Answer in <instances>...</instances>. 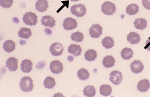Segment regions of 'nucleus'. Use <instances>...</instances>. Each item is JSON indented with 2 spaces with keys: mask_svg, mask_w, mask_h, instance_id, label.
I'll list each match as a JSON object with an SVG mask.
<instances>
[{
  "mask_svg": "<svg viewBox=\"0 0 150 97\" xmlns=\"http://www.w3.org/2000/svg\"><path fill=\"white\" fill-rule=\"evenodd\" d=\"M127 41L132 44H137L140 43L141 40L140 34L136 32H130V33L127 36Z\"/></svg>",
  "mask_w": 150,
  "mask_h": 97,
  "instance_id": "nucleus-17",
  "label": "nucleus"
},
{
  "mask_svg": "<svg viewBox=\"0 0 150 97\" xmlns=\"http://www.w3.org/2000/svg\"><path fill=\"white\" fill-rule=\"evenodd\" d=\"M145 50L147 49L148 51H150V38H149L146 43V46L144 47Z\"/></svg>",
  "mask_w": 150,
  "mask_h": 97,
  "instance_id": "nucleus-33",
  "label": "nucleus"
},
{
  "mask_svg": "<svg viewBox=\"0 0 150 97\" xmlns=\"http://www.w3.org/2000/svg\"><path fill=\"white\" fill-rule=\"evenodd\" d=\"M69 53L75 56H80L82 52V48L80 45L78 44H71L68 47Z\"/></svg>",
  "mask_w": 150,
  "mask_h": 97,
  "instance_id": "nucleus-16",
  "label": "nucleus"
},
{
  "mask_svg": "<svg viewBox=\"0 0 150 97\" xmlns=\"http://www.w3.org/2000/svg\"><path fill=\"white\" fill-rule=\"evenodd\" d=\"M71 12L77 17H82L86 14L87 9L85 6L82 3H79L72 6L71 8Z\"/></svg>",
  "mask_w": 150,
  "mask_h": 97,
  "instance_id": "nucleus-3",
  "label": "nucleus"
},
{
  "mask_svg": "<svg viewBox=\"0 0 150 97\" xmlns=\"http://www.w3.org/2000/svg\"><path fill=\"white\" fill-rule=\"evenodd\" d=\"M139 11V7L135 3H132L126 8V13L129 15H133L137 14Z\"/></svg>",
  "mask_w": 150,
  "mask_h": 97,
  "instance_id": "nucleus-26",
  "label": "nucleus"
},
{
  "mask_svg": "<svg viewBox=\"0 0 150 97\" xmlns=\"http://www.w3.org/2000/svg\"><path fill=\"white\" fill-rule=\"evenodd\" d=\"M134 27L137 29H140L143 31L147 27V21L145 19L138 18L135 20L134 22Z\"/></svg>",
  "mask_w": 150,
  "mask_h": 97,
  "instance_id": "nucleus-19",
  "label": "nucleus"
},
{
  "mask_svg": "<svg viewBox=\"0 0 150 97\" xmlns=\"http://www.w3.org/2000/svg\"><path fill=\"white\" fill-rule=\"evenodd\" d=\"M80 1V0H71V2H78V1Z\"/></svg>",
  "mask_w": 150,
  "mask_h": 97,
  "instance_id": "nucleus-34",
  "label": "nucleus"
},
{
  "mask_svg": "<svg viewBox=\"0 0 150 97\" xmlns=\"http://www.w3.org/2000/svg\"><path fill=\"white\" fill-rule=\"evenodd\" d=\"M84 36L82 32L77 31L73 33L71 36V38L73 41L77 43L82 42L84 39Z\"/></svg>",
  "mask_w": 150,
  "mask_h": 97,
  "instance_id": "nucleus-30",
  "label": "nucleus"
},
{
  "mask_svg": "<svg viewBox=\"0 0 150 97\" xmlns=\"http://www.w3.org/2000/svg\"><path fill=\"white\" fill-rule=\"evenodd\" d=\"M114 40L110 36H106L102 41L103 46L106 49H110L114 46Z\"/></svg>",
  "mask_w": 150,
  "mask_h": 97,
  "instance_id": "nucleus-27",
  "label": "nucleus"
},
{
  "mask_svg": "<svg viewBox=\"0 0 150 97\" xmlns=\"http://www.w3.org/2000/svg\"><path fill=\"white\" fill-rule=\"evenodd\" d=\"M32 34L31 29L26 27H21L18 32L19 38L23 39H28L32 36Z\"/></svg>",
  "mask_w": 150,
  "mask_h": 97,
  "instance_id": "nucleus-20",
  "label": "nucleus"
},
{
  "mask_svg": "<svg viewBox=\"0 0 150 97\" xmlns=\"http://www.w3.org/2000/svg\"><path fill=\"white\" fill-rule=\"evenodd\" d=\"M20 87L23 92L32 91L34 88V84L32 79L30 77L25 76L21 79L20 83Z\"/></svg>",
  "mask_w": 150,
  "mask_h": 97,
  "instance_id": "nucleus-1",
  "label": "nucleus"
},
{
  "mask_svg": "<svg viewBox=\"0 0 150 97\" xmlns=\"http://www.w3.org/2000/svg\"><path fill=\"white\" fill-rule=\"evenodd\" d=\"M102 12L103 14L108 15H112L116 12V7L114 3L111 2H105L101 7Z\"/></svg>",
  "mask_w": 150,
  "mask_h": 97,
  "instance_id": "nucleus-4",
  "label": "nucleus"
},
{
  "mask_svg": "<svg viewBox=\"0 0 150 97\" xmlns=\"http://www.w3.org/2000/svg\"><path fill=\"white\" fill-rule=\"evenodd\" d=\"M77 75L79 79L81 80L85 81L89 78L90 73L85 68H81L77 72Z\"/></svg>",
  "mask_w": 150,
  "mask_h": 97,
  "instance_id": "nucleus-28",
  "label": "nucleus"
},
{
  "mask_svg": "<svg viewBox=\"0 0 150 97\" xmlns=\"http://www.w3.org/2000/svg\"><path fill=\"white\" fill-rule=\"evenodd\" d=\"M63 26L67 31H71L75 29L78 26V22L75 19L72 17H67L64 20Z\"/></svg>",
  "mask_w": 150,
  "mask_h": 97,
  "instance_id": "nucleus-9",
  "label": "nucleus"
},
{
  "mask_svg": "<svg viewBox=\"0 0 150 97\" xmlns=\"http://www.w3.org/2000/svg\"><path fill=\"white\" fill-rule=\"evenodd\" d=\"M15 48V43L12 40H7L3 43L4 50L8 53L14 51Z\"/></svg>",
  "mask_w": 150,
  "mask_h": 97,
  "instance_id": "nucleus-21",
  "label": "nucleus"
},
{
  "mask_svg": "<svg viewBox=\"0 0 150 97\" xmlns=\"http://www.w3.org/2000/svg\"><path fill=\"white\" fill-rule=\"evenodd\" d=\"M131 70L133 73L138 74L141 73L144 68L143 64L140 60H135L130 64Z\"/></svg>",
  "mask_w": 150,
  "mask_h": 97,
  "instance_id": "nucleus-10",
  "label": "nucleus"
},
{
  "mask_svg": "<svg viewBox=\"0 0 150 97\" xmlns=\"http://www.w3.org/2000/svg\"><path fill=\"white\" fill-rule=\"evenodd\" d=\"M103 65L105 68H109L115 65V60L114 57L111 55H107L103 60Z\"/></svg>",
  "mask_w": 150,
  "mask_h": 97,
  "instance_id": "nucleus-18",
  "label": "nucleus"
},
{
  "mask_svg": "<svg viewBox=\"0 0 150 97\" xmlns=\"http://www.w3.org/2000/svg\"><path fill=\"white\" fill-rule=\"evenodd\" d=\"M64 51L63 46L59 43H54L50 47V51L53 56H60Z\"/></svg>",
  "mask_w": 150,
  "mask_h": 97,
  "instance_id": "nucleus-8",
  "label": "nucleus"
},
{
  "mask_svg": "<svg viewBox=\"0 0 150 97\" xmlns=\"http://www.w3.org/2000/svg\"><path fill=\"white\" fill-rule=\"evenodd\" d=\"M85 58L88 61H93L97 57V53L94 50H89L85 53Z\"/></svg>",
  "mask_w": 150,
  "mask_h": 97,
  "instance_id": "nucleus-23",
  "label": "nucleus"
},
{
  "mask_svg": "<svg viewBox=\"0 0 150 97\" xmlns=\"http://www.w3.org/2000/svg\"><path fill=\"white\" fill-rule=\"evenodd\" d=\"M44 85L47 89H53L56 85L55 79L51 76H48L45 79L44 82Z\"/></svg>",
  "mask_w": 150,
  "mask_h": 97,
  "instance_id": "nucleus-29",
  "label": "nucleus"
},
{
  "mask_svg": "<svg viewBox=\"0 0 150 97\" xmlns=\"http://www.w3.org/2000/svg\"><path fill=\"white\" fill-rule=\"evenodd\" d=\"M133 51L130 48H124L121 52V55L123 59L129 60L133 56Z\"/></svg>",
  "mask_w": 150,
  "mask_h": 97,
  "instance_id": "nucleus-25",
  "label": "nucleus"
},
{
  "mask_svg": "<svg viewBox=\"0 0 150 97\" xmlns=\"http://www.w3.org/2000/svg\"><path fill=\"white\" fill-rule=\"evenodd\" d=\"M13 2V0H0V5L4 8H10Z\"/></svg>",
  "mask_w": 150,
  "mask_h": 97,
  "instance_id": "nucleus-31",
  "label": "nucleus"
},
{
  "mask_svg": "<svg viewBox=\"0 0 150 97\" xmlns=\"http://www.w3.org/2000/svg\"><path fill=\"white\" fill-rule=\"evenodd\" d=\"M23 22L28 26H35L38 22V16L36 14L32 12H27L23 15Z\"/></svg>",
  "mask_w": 150,
  "mask_h": 97,
  "instance_id": "nucleus-2",
  "label": "nucleus"
},
{
  "mask_svg": "<svg viewBox=\"0 0 150 97\" xmlns=\"http://www.w3.org/2000/svg\"><path fill=\"white\" fill-rule=\"evenodd\" d=\"M100 93L101 95L104 97H108L112 93V89L111 86L107 84H103L100 86Z\"/></svg>",
  "mask_w": 150,
  "mask_h": 97,
  "instance_id": "nucleus-22",
  "label": "nucleus"
},
{
  "mask_svg": "<svg viewBox=\"0 0 150 97\" xmlns=\"http://www.w3.org/2000/svg\"><path fill=\"white\" fill-rule=\"evenodd\" d=\"M41 22L42 25L46 27L53 28L56 25V21L55 19L51 15H46L42 17Z\"/></svg>",
  "mask_w": 150,
  "mask_h": 97,
  "instance_id": "nucleus-12",
  "label": "nucleus"
},
{
  "mask_svg": "<svg viewBox=\"0 0 150 97\" xmlns=\"http://www.w3.org/2000/svg\"><path fill=\"white\" fill-rule=\"evenodd\" d=\"M142 4L145 9L150 10V0H142Z\"/></svg>",
  "mask_w": 150,
  "mask_h": 97,
  "instance_id": "nucleus-32",
  "label": "nucleus"
},
{
  "mask_svg": "<svg viewBox=\"0 0 150 97\" xmlns=\"http://www.w3.org/2000/svg\"><path fill=\"white\" fill-rule=\"evenodd\" d=\"M33 65V63L31 61V60H23L21 64V70L24 73H29L32 70Z\"/></svg>",
  "mask_w": 150,
  "mask_h": 97,
  "instance_id": "nucleus-14",
  "label": "nucleus"
},
{
  "mask_svg": "<svg viewBox=\"0 0 150 97\" xmlns=\"http://www.w3.org/2000/svg\"><path fill=\"white\" fill-rule=\"evenodd\" d=\"M109 80L113 84L118 85L121 83L123 80V75L119 71H114L110 73Z\"/></svg>",
  "mask_w": 150,
  "mask_h": 97,
  "instance_id": "nucleus-5",
  "label": "nucleus"
},
{
  "mask_svg": "<svg viewBox=\"0 0 150 97\" xmlns=\"http://www.w3.org/2000/svg\"><path fill=\"white\" fill-rule=\"evenodd\" d=\"M50 69L53 73L59 74L63 71V64L59 60H54L50 63Z\"/></svg>",
  "mask_w": 150,
  "mask_h": 97,
  "instance_id": "nucleus-7",
  "label": "nucleus"
},
{
  "mask_svg": "<svg viewBox=\"0 0 150 97\" xmlns=\"http://www.w3.org/2000/svg\"><path fill=\"white\" fill-rule=\"evenodd\" d=\"M150 88V83L148 79L140 80L137 85V89L141 92H147Z\"/></svg>",
  "mask_w": 150,
  "mask_h": 97,
  "instance_id": "nucleus-15",
  "label": "nucleus"
},
{
  "mask_svg": "<svg viewBox=\"0 0 150 97\" xmlns=\"http://www.w3.org/2000/svg\"><path fill=\"white\" fill-rule=\"evenodd\" d=\"M102 33V27L99 24H93L89 29V34L91 38H98Z\"/></svg>",
  "mask_w": 150,
  "mask_h": 97,
  "instance_id": "nucleus-6",
  "label": "nucleus"
},
{
  "mask_svg": "<svg viewBox=\"0 0 150 97\" xmlns=\"http://www.w3.org/2000/svg\"><path fill=\"white\" fill-rule=\"evenodd\" d=\"M49 7V2L47 0H38L35 4L36 10L42 13L47 11Z\"/></svg>",
  "mask_w": 150,
  "mask_h": 97,
  "instance_id": "nucleus-13",
  "label": "nucleus"
},
{
  "mask_svg": "<svg viewBox=\"0 0 150 97\" xmlns=\"http://www.w3.org/2000/svg\"><path fill=\"white\" fill-rule=\"evenodd\" d=\"M6 67L10 71H16L18 68V60L15 57H11L8 58L6 61Z\"/></svg>",
  "mask_w": 150,
  "mask_h": 97,
  "instance_id": "nucleus-11",
  "label": "nucleus"
},
{
  "mask_svg": "<svg viewBox=\"0 0 150 97\" xmlns=\"http://www.w3.org/2000/svg\"><path fill=\"white\" fill-rule=\"evenodd\" d=\"M83 94L86 97H93L95 96L96 90L94 86H87L83 90Z\"/></svg>",
  "mask_w": 150,
  "mask_h": 97,
  "instance_id": "nucleus-24",
  "label": "nucleus"
}]
</instances>
